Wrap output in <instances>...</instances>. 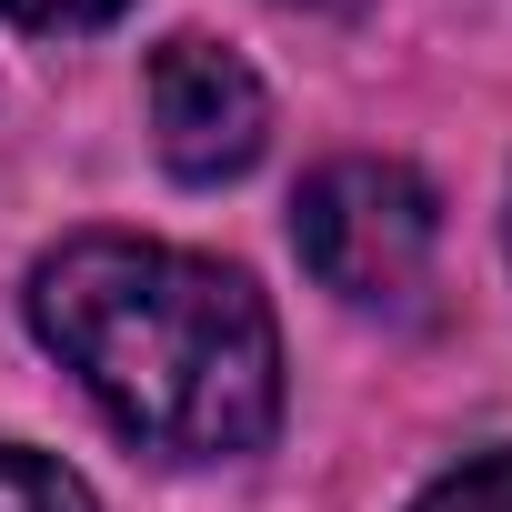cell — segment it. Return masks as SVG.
<instances>
[{
  "label": "cell",
  "mask_w": 512,
  "mask_h": 512,
  "mask_svg": "<svg viewBox=\"0 0 512 512\" xmlns=\"http://www.w3.org/2000/svg\"><path fill=\"white\" fill-rule=\"evenodd\" d=\"M262 131H272V101H262V81H251L241 51H221L201 31L151 51V141H161V161L181 181L251 171L262 161Z\"/></svg>",
  "instance_id": "obj_3"
},
{
  "label": "cell",
  "mask_w": 512,
  "mask_h": 512,
  "mask_svg": "<svg viewBox=\"0 0 512 512\" xmlns=\"http://www.w3.org/2000/svg\"><path fill=\"white\" fill-rule=\"evenodd\" d=\"M292 241L322 292L362 302V312H402L432 282V241H442V201L422 171L402 161H332L302 181Z\"/></svg>",
  "instance_id": "obj_2"
},
{
  "label": "cell",
  "mask_w": 512,
  "mask_h": 512,
  "mask_svg": "<svg viewBox=\"0 0 512 512\" xmlns=\"http://www.w3.org/2000/svg\"><path fill=\"white\" fill-rule=\"evenodd\" d=\"M31 332L161 462L262 452L282 422V332L231 262L131 231H71L31 262Z\"/></svg>",
  "instance_id": "obj_1"
},
{
  "label": "cell",
  "mask_w": 512,
  "mask_h": 512,
  "mask_svg": "<svg viewBox=\"0 0 512 512\" xmlns=\"http://www.w3.org/2000/svg\"><path fill=\"white\" fill-rule=\"evenodd\" d=\"M11 21H31V31H91V21H111L121 0H0Z\"/></svg>",
  "instance_id": "obj_6"
},
{
  "label": "cell",
  "mask_w": 512,
  "mask_h": 512,
  "mask_svg": "<svg viewBox=\"0 0 512 512\" xmlns=\"http://www.w3.org/2000/svg\"><path fill=\"white\" fill-rule=\"evenodd\" d=\"M0 512H101V502L71 462H51L31 442H0Z\"/></svg>",
  "instance_id": "obj_4"
},
{
  "label": "cell",
  "mask_w": 512,
  "mask_h": 512,
  "mask_svg": "<svg viewBox=\"0 0 512 512\" xmlns=\"http://www.w3.org/2000/svg\"><path fill=\"white\" fill-rule=\"evenodd\" d=\"M412 512H512V452H482V462H462V472H442Z\"/></svg>",
  "instance_id": "obj_5"
}]
</instances>
